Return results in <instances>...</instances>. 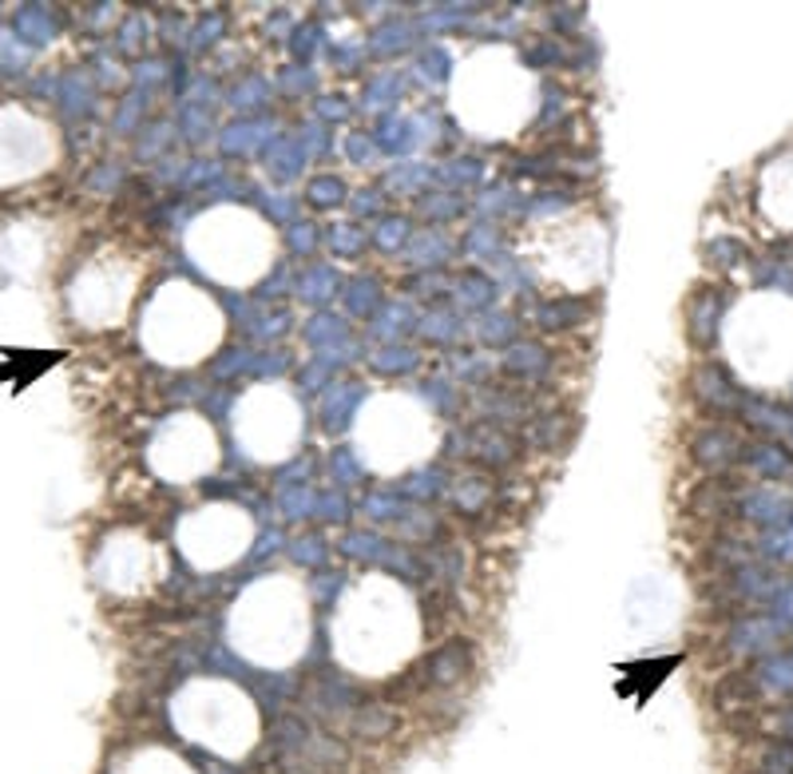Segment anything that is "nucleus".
<instances>
[{"instance_id":"1","label":"nucleus","mask_w":793,"mask_h":774,"mask_svg":"<svg viewBox=\"0 0 793 774\" xmlns=\"http://www.w3.org/2000/svg\"><path fill=\"white\" fill-rule=\"evenodd\" d=\"M334 655L358 676H389L417 655L421 608L413 592L385 572H370L341 592L329 620Z\"/></svg>"},{"instance_id":"2","label":"nucleus","mask_w":793,"mask_h":774,"mask_svg":"<svg viewBox=\"0 0 793 774\" xmlns=\"http://www.w3.org/2000/svg\"><path fill=\"white\" fill-rule=\"evenodd\" d=\"M448 108L477 140H516L540 111V80L508 44H480L453 72Z\"/></svg>"},{"instance_id":"3","label":"nucleus","mask_w":793,"mask_h":774,"mask_svg":"<svg viewBox=\"0 0 793 774\" xmlns=\"http://www.w3.org/2000/svg\"><path fill=\"white\" fill-rule=\"evenodd\" d=\"M230 647L259 667H290L310 644V592L290 572H271L242 588L227 616Z\"/></svg>"},{"instance_id":"4","label":"nucleus","mask_w":793,"mask_h":774,"mask_svg":"<svg viewBox=\"0 0 793 774\" xmlns=\"http://www.w3.org/2000/svg\"><path fill=\"white\" fill-rule=\"evenodd\" d=\"M187 259L223 286L247 290L271 274L278 259V230L259 211L239 203H218L191 218L187 227Z\"/></svg>"},{"instance_id":"5","label":"nucleus","mask_w":793,"mask_h":774,"mask_svg":"<svg viewBox=\"0 0 793 774\" xmlns=\"http://www.w3.org/2000/svg\"><path fill=\"white\" fill-rule=\"evenodd\" d=\"M520 251L548 286L591 290L603 283L611 262V235L591 211H548L524 227Z\"/></svg>"},{"instance_id":"6","label":"nucleus","mask_w":793,"mask_h":774,"mask_svg":"<svg viewBox=\"0 0 793 774\" xmlns=\"http://www.w3.org/2000/svg\"><path fill=\"white\" fill-rule=\"evenodd\" d=\"M223 334H227L223 306L203 286L183 283V278L159 286L140 322L143 349L175 370L207 361L223 342Z\"/></svg>"},{"instance_id":"7","label":"nucleus","mask_w":793,"mask_h":774,"mask_svg":"<svg viewBox=\"0 0 793 774\" xmlns=\"http://www.w3.org/2000/svg\"><path fill=\"white\" fill-rule=\"evenodd\" d=\"M441 429H436L433 409L413 397V393H373L370 402L361 405L358 426H353V449L365 469L381 473V477H397L436 453Z\"/></svg>"},{"instance_id":"8","label":"nucleus","mask_w":793,"mask_h":774,"mask_svg":"<svg viewBox=\"0 0 793 774\" xmlns=\"http://www.w3.org/2000/svg\"><path fill=\"white\" fill-rule=\"evenodd\" d=\"M171 719L187 739L223 759L247 754L259 735V711L247 699V691H239L227 679H191L175 695Z\"/></svg>"},{"instance_id":"9","label":"nucleus","mask_w":793,"mask_h":774,"mask_svg":"<svg viewBox=\"0 0 793 774\" xmlns=\"http://www.w3.org/2000/svg\"><path fill=\"white\" fill-rule=\"evenodd\" d=\"M726 354L750 382H778L793 370V302L761 295L726 318Z\"/></svg>"},{"instance_id":"10","label":"nucleus","mask_w":793,"mask_h":774,"mask_svg":"<svg viewBox=\"0 0 793 774\" xmlns=\"http://www.w3.org/2000/svg\"><path fill=\"white\" fill-rule=\"evenodd\" d=\"M230 433L239 449L259 465H283L302 445L305 414L290 385L259 382L242 393L230 409Z\"/></svg>"},{"instance_id":"11","label":"nucleus","mask_w":793,"mask_h":774,"mask_svg":"<svg viewBox=\"0 0 793 774\" xmlns=\"http://www.w3.org/2000/svg\"><path fill=\"white\" fill-rule=\"evenodd\" d=\"M254 516L235 501H207L191 509L175 528L179 557L199 572H223L239 564L254 545Z\"/></svg>"},{"instance_id":"12","label":"nucleus","mask_w":793,"mask_h":774,"mask_svg":"<svg viewBox=\"0 0 793 774\" xmlns=\"http://www.w3.org/2000/svg\"><path fill=\"white\" fill-rule=\"evenodd\" d=\"M218 433L203 414H183L167 417L164 426L155 429L152 445H147V461H152L155 477L171 480V485H195L199 477L215 473L218 465Z\"/></svg>"},{"instance_id":"13","label":"nucleus","mask_w":793,"mask_h":774,"mask_svg":"<svg viewBox=\"0 0 793 774\" xmlns=\"http://www.w3.org/2000/svg\"><path fill=\"white\" fill-rule=\"evenodd\" d=\"M167 572V557L140 533H116L99 557V576L111 592H147Z\"/></svg>"},{"instance_id":"14","label":"nucleus","mask_w":793,"mask_h":774,"mask_svg":"<svg viewBox=\"0 0 793 774\" xmlns=\"http://www.w3.org/2000/svg\"><path fill=\"white\" fill-rule=\"evenodd\" d=\"M135 266L128 262H96L92 271L80 278L76 286V310L84 322L92 326H108V322H120L128 314L131 298H135Z\"/></svg>"},{"instance_id":"15","label":"nucleus","mask_w":793,"mask_h":774,"mask_svg":"<svg viewBox=\"0 0 793 774\" xmlns=\"http://www.w3.org/2000/svg\"><path fill=\"white\" fill-rule=\"evenodd\" d=\"M128 774H195V771L167 751H143L135 754V763L128 766Z\"/></svg>"}]
</instances>
